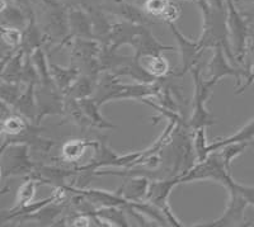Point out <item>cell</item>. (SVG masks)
Returning a JSON list of instances; mask_svg holds the SVG:
<instances>
[{"instance_id":"29","label":"cell","mask_w":254,"mask_h":227,"mask_svg":"<svg viewBox=\"0 0 254 227\" xmlns=\"http://www.w3.org/2000/svg\"><path fill=\"white\" fill-rule=\"evenodd\" d=\"M249 144H251V142H235V144L225 145L224 147L217 150V155L220 156V159H221L222 163L225 164L226 169H228L229 171H231L233 161H234L240 154L244 153V150L248 147Z\"/></svg>"},{"instance_id":"9","label":"cell","mask_w":254,"mask_h":227,"mask_svg":"<svg viewBox=\"0 0 254 227\" xmlns=\"http://www.w3.org/2000/svg\"><path fill=\"white\" fill-rule=\"evenodd\" d=\"M229 61L230 60H229L224 47L221 45L215 47L214 55L206 66L205 78L212 83L217 84L222 78L233 76V78L237 79V86H239L242 84V80L247 79L246 70L242 69V67H234Z\"/></svg>"},{"instance_id":"21","label":"cell","mask_w":254,"mask_h":227,"mask_svg":"<svg viewBox=\"0 0 254 227\" xmlns=\"http://www.w3.org/2000/svg\"><path fill=\"white\" fill-rule=\"evenodd\" d=\"M69 26L71 38H93L92 20L83 12L72 10L69 15Z\"/></svg>"},{"instance_id":"1","label":"cell","mask_w":254,"mask_h":227,"mask_svg":"<svg viewBox=\"0 0 254 227\" xmlns=\"http://www.w3.org/2000/svg\"><path fill=\"white\" fill-rule=\"evenodd\" d=\"M162 80L153 84L133 83L122 84L117 75L110 71H102L97 81V88L93 98L99 106L112 101H125L132 99L140 102L144 98H155L162 89Z\"/></svg>"},{"instance_id":"17","label":"cell","mask_w":254,"mask_h":227,"mask_svg":"<svg viewBox=\"0 0 254 227\" xmlns=\"http://www.w3.org/2000/svg\"><path fill=\"white\" fill-rule=\"evenodd\" d=\"M50 74H51L52 81L55 83L59 90L61 93L67 92L70 86L74 84V81L80 76V70L74 65H70L69 67H61L56 63H50Z\"/></svg>"},{"instance_id":"2","label":"cell","mask_w":254,"mask_h":227,"mask_svg":"<svg viewBox=\"0 0 254 227\" xmlns=\"http://www.w3.org/2000/svg\"><path fill=\"white\" fill-rule=\"evenodd\" d=\"M190 75L193 78L194 83V95H193V111L190 114V119L187 121L188 127L190 131H196L198 128H207V127L212 126L216 123L215 118L212 117L210 112L207 111L208 98L211 97L212 93V88L216 84L212 83L211 80H207L203 74L202 66L201 63H198L197 66L190 70Z\"/></svg>"},{"instance_id":"10","label":"cell","mask_w":254,"mask_h":227,"mask_svg":"<svg viewBox=\"0 0 254 227\" xmlns=\"http://www.w3.org/2000/svg\"><path fill=\"white\" fill-rule=\"evenodd\" d=\"M67 46L70 47V65L79 70L92 61L98 60L102 51V43L93 38H71Z\"/></svg>"},{"instance_id":"30","label":"cell","mask_w":254,"mask_h":227,"mask_svg":"<svg viewBox=\"0 0 254 227\" xmlns=\"http://www.w3.org/2000/svg\"><path fill=\"white\" fill-rule=\"evenodd\" d=\"M1 40H3L4 46L8 49L19 50L23 41V32L20 28H15V27L1 26Z\"/></svg>"},{"instance_id":"11","label":"cell","mask_w":254,"mask_h":227,"mask_svg":"<svg viewBox=\"0 0 254 227\" xmlns=\"http://www.w3.org/2000/svg\"><path fill=\"white\" fill-rule=\"evenodd\" d=\"M178 184H181L179 183V176L153 179L150 181V185H149V190H147L146 201L155 204L156 207L160 208L164 213L171 211L172 207L169 204V197H171L172 190Z\"/></svg>"},{"instance_id":"35","label":"cell","mask_w":254,"mask_h":227,"mask_svg":"<svg viewBox=\"0 0 254 227\" xmlns=\"http://www.w3.org/2000/svg\"><path fill=\"white\" fill-rule=\"evenodd\" d=\"M181 13H182V9H181V5L173 0L169 1L167 9H165L164 14H163L162 19L164 20L165 23H174L179 17H181Z\"/></svg>"},{"instance_id":"28","label":"cell","mask_w":254,"mask_h":227,"mask_svg":"<svg viewBox=\"0 0 254 227\" xmlns=\"http://www.w3.org/2000/svg\"><path fill=\"white\" fill-rule=\"evenodd\" d=\"M38 185H40V181L36 180V179L32 178V176H28L23 184L18 188L14 207H22L24 204L31 203V202L35 199Z\"/></svg>"},{"instance_id":"22","label":"cell","mask_w":254,"mask_h":227,"mask_svg":"<svg viewBox=\"0 0 254 227\" xmlns=\"http://www.w3.org/2000/svg\"><path fill=\"white\" fill-rule=\"evenodd\" d=\"M113 74L117 75L119 78L120 76H128V78H131L132 80H135V83L153 84L156 83V81H160L158 80V79L154 78V76H151L136 57L135 60L131 61L130 63H127L125 66L120 67V69H117L116 71H113Z\"/></svg>"},{"instance_id":"19","label":"cell","mask_w":254,"mask_h":227,"mask_svg":"<svg viewBox=\"0 0 254 227\" xmlns=\"http://www.w3.org/2000/svg\"><path fill=\"white\" fill-rule=\"evenodd\" d=\"M80 106L83 108L84 113L87 114L88 119L92 123L93 128H99V129H115L117 128V126L113 123H111L110 121H107L103 115L99 112V104L95 102V99L93 97L90 98H84L80 99Z\"/></svg>"},{"instance_id":"3","label":"cell","mask_w":254,"mask_h":227,"mask_svg":"<svg viewBox=\"0 0 254 227\" xmlns=\"http://www.w3.org/2000/svg\"><path fill=\"white\" fill-rule=\"evenodd\" d=\"M193 181H215L228 189L235 180L231 178V171L226 169L220 156L214 151L205 160L197 161L186 174L179 176L181 184Z\"/></svg>"},{"instance_id":"16","label":"cell","mask_w":254,"mask_h":227,"mask_svg":"<svg viewBox=\"0 0 254 227\" xmlns=\"http://www.w3.org/2000/svg\"><path fill=\"white\" fill-rule=\"evenodd\" d=\"M33 124L35 123H32L28 118H26L24 115L13 112L10 115L1 119V136H3V140L4 138L19 137V136L24 135L33 127Z\"/></svg>"},{"instance_id":"23","label":"cell","mask_w":254,"mask_h":227,"mask_svg":"<svg viewBox=\"0 0 254 227\" xmlns=\"http://www.w3.org/2000/svg\"><path fill=\"white\" fill-rule=\"evenodd\" d=\"M254 138V118L252 121H249L246 126H243L239 131L234 133V135L229 136L226 138H217L215 140L212 144H210L208 146V151L214 153L217 151L221 147H224L225 145L229 144H235V142H251Z\"/></svg>"},{"instance_id":"34","label":"cell","mask_w":254,"mask_h":227,"mask_svg":"<svg viewBox=\"0 0 254 227\" xmlns=\"http://www.w3.org/2000/svg\"><path fill=\"white\" fill-rule=\"evenodd\" d=\"M3 15L4 19H5L3 26L15 27V28H23V27H26V18L17 9H12V10L9 9V12H6V9H4Z\"/></svg>"},{"instance_id":"12","label":"cell","mask_w":254,"mask_h":227,"mask_svg":"<svg viewBox=\"0 0 254 227\" xmlns=\"http://www.w3.org/2000/svg\"><path fill=\"white\" fill-rule=\"evenodd\" d=\"M149 185H150V180L146 176H128V179H126L121 187L117 188V190L115 192L130 203L131 202H141L146 201Z\"/></svg>"},{"instance_id":"20","label":"cell","mask_w":254,"mask_h":227,"mask_svg":"<svg viewBox=\"0 0 254 227\" xmlns=\"http://www.w3.org/2000/svg\"><path fill=\"white\" fill-rule=\"evenodd\" d=\"M64 112L67 118L70 119V122L75 124V126L80 127V128H92V123L88 119L87 114L84 113L83 108L80 106V102L79 99L72 98L69 95H64Z\"/></svg>"},{"instance_id":"15","label":"cell","mask_w":254,"mask_h":227,"mask_svg":"<svg viewBox=\"0 0 254 227\" xmlns=\"http://www.w3.org/2000/svg\"><path fill=\"white\" fill-rule=\"evenodd\" d=\"M137 60L145 67V70L158 80H167L168 76H172L173 71L171 70V63L165 56H163V54L145 55Z\"/></svg>"},{"instance_id":"4","label":"cell","mask_w":254,"mask_h":227,"mask_svg":"<svg viewBox=\"0 0 254 227\" xmlns=\"http://www.w3.org/2000/svg\"><path fill=\"white\" fill-rule=\"evenodd\" d=\"M31 147L26 144H10L1 146L0 151V170L1 179L14 176H31L37 164L29 156Z\"/></svg>"},{"instance_id":"14","label":"cell","mask_w":254,"mask_h":227,"mask_svg":"<svg viewBox=\"0 0 254 227\" xmlns=\"http://www.w3.org/2000/svg\"><path fill=\"white\" fill-rule=\"evenodd\" d=\"M13 110H14L15 113L24 115L26 118H28L32 123L36 124L38 114L37 99H36V85H33V84L26 85V89L22 92L18 101L14 103Z\"/></svg>"},{"instance_id":"33","label":"cell","mask_w":254,"mask_h":227,"mask_svg":"<svg viewBox=\"0 0 254 227\" xmlns=\"http://www.w3.org/2000/svg\"><path fill=\"white\" fill-rule=\"evenodd\" d=\"M171 0H145L144 10L146 14L155 18H162Z\"/></svg>"},{"instance_id":"7","label":"cell","mask_w":254,"mask_h":227,"mask_svg":"<svg viewBox=\"0 0 254 227\" xmlns=\"http://www.w3.org/2000/svg\"><path fill=\"white\" fill-rule=\"evenodd\" d=\"M168 26H169L174 38H176L177 47H178L177 51L179 54V66L172 72V76L181 78L198 65L205 49L199 45L198 41H192L183 36L174 23H169Z\"/></svg>"},{"instance_id":"24","label":"cell","mask_w":254,"mask_h":227,"mask_svg":"<svg viewBox=\"0 0 254 227\" xmlns=\"http://www.w3.org/2000/svg\"><path fill=\"white\" fill-rule=\"evenodd\" d=\"M97 81H98V79L90 78L88 75L80 74V76L74 81V84L70 86L67 92L64 95H69V97L79 99V101L84 98H90L95 93Z\"/></svg>"},{"instance_id":"36","label":"cell","mask_w":254,"mask_h":227,"mask_svg":"<svg viewBox=\"0 0 254 227\" xmlns=\"http://www.w3.org/2000/svg\"><path fill=\"white\" fill-rule=\"evenodd\" d=\"M248 57L254 58V37H249L248 45H247L246 58H248ZM246 58H244V61H246Z\"/></svg>"},{"instance_id":"6","label":"cell","mask_w":254,"mask_h":227,"mask_svg":"<svg viewBox=\"0 0 254 227\" xmlns=\"http://www.w3.org/2000/svg\"><path fill=\"white\" fill-rule=\"evenodd\" d=\"M229 192V202L225 211L219 219L206 224L196 225L198 227H230V226H243L244 221V211L248 206H251L244 193L240 189V184L234 181L226 189Z\"/></svg>"},{"instance_id":"13","label":"cell","mask_w":254,"mask_h":227,"mask_svg":"<svg viewBox=\"0 0 254 227\" xmlns=\"http://www.w3.org/2000/svg\"><path fill=\"white\" fill-rule=\"evenodd\" d=\"M132 49L135 50V57L139 58L145 55H156V54H163L168 50H173V46H168V45H163L162 42H159L158 38L151 33L147 28L141 31L137 40L133 43Z\"/></svg>"},{"instance_id":"26","label":"cell","mask_w":254,"mask_h":227,"mask_svg":"<svg viewBox=\"0 0 254 227\" xmlns=\"http://www.w3.org/2000/svg\"><path fill=\"white\" fill-rule=\"evenodd\" d=\"M92 215L98 216L103 222H108V226L127 227L130 226L127 220V213L125 207H102L97 208Z\"/></svg>"},{"instance_id":"5","label":"cell","mask_w":254,"mask_h":227,"mask_svg":"<svg viewBox=\"0 0 254 227\" xmlns=\"http://www.w3.org/2000/svg\"><path fill=\"white\" fill-rule=\"evenodd\" d=\"M226 8H228V29L230 45L233 54H234L235 62L243 69L244 58L247 54V45H248L249 35L247 19L243 17L242 13L237 10L234 5V0H225Z\"/></svg>"},{"instance_id":"27","label":"cell","mask_w":254,"mask_h":227,"mask_svg":"<svg viewBox=\"0 0 254 227\" xmlns=\"http://www.w3.org/2000/svg\"><path fill=\"white\" fill-rule=\"evenodd\" d=\"M31 61L33 63V66L36 67L40 76V83L41 84H47L52 83L51 74H50V62L47 61L46 52H45L44 47H40L36 51L32 52ZM38 83V84H40Z\"/></svg>"},{"instance_id":"8","label":"cell","mask_w":254,"mask_h":227,"mask_svg":"<svg viewBox=\"0 0 254 227\" xmlns=\"http://www.w3.org/2000/svg\"><path fill=\"white\" fill-rule=\"evenodd\" d=\"M64 93L59 90L55 83L37 84L36 85V99H37V121L36 124L40 126L42 119L49 115H64Z\"/></svg>"},{"instance_id":"32","label":"cell","mask_w":254,"mask_h":227,"mask_svg":"<svg viewBox=\"0 0 254 227\" xmlns=\"http://www.w3.org/2000/svg\"><path fill=\"white\" fill-rule=\"evenodd\" d=\"M1 102H5L9 106H14L15 102L20 97V84L19 83H9V81L1 80Z\"/></svg>"},{"instance_id":"18","label":"cell","mask_w":254,"mask_h":227,"mask_svg":"<svg viewBox=\"0 0 254 227\" xmlns=\"http://www.w3.org/2000/svg\"><path fill=\"white\" fill-rule=\"evenodd\" d=\"M24 61H26V54L19 49L5 63H1V75H0L1 80L22 84L20 81L24 69Z\"/></svg>"},{"instance_id":"31","label":"cell","mask_w":254,"mask_h":227,"mask_svg":"<svg viewBox=\"0 0 254 227\" xmlns=\"http://www.w3.org/2000/svg\"><path fill=\"white\" fill-rule=\"evenodd\" d=\"M193 145L194 153H196L197 161H202L210 155L208 146L210 144L207 142V135H206V128H198L193 132Z\"/></svg>"},{"instance_id":"25","label":"cell","mask_w":254,"mask_h":227,"mask_svg":"<svg viewBox=\"0 0 254 227\" xmlns=\"http://www.w3.org/2000/svg\"><path fill=\"white\" fill-rule=\"evenodd\" d=\"M44 43H46V38L41 35L40 29L35 24V20H31L26 27V31L23 32V41H22L20 50L26 55H32V52L44 46Z\"/></svg>"},{"instance_id":"37","label":"cell","mask_w":254,"mask_h":227,"mask_svg":"<svg viewBox=\"0 0 254 227\" xmlns=\"http://www.w3.org/2000/svg\"><path fill=\"white\" fill-rule=\"evenodd\" d=\"M242 14L243 17L246 18L247 22H254V6L247 9V10H243Z\"/></svg>"}]
</instances>
